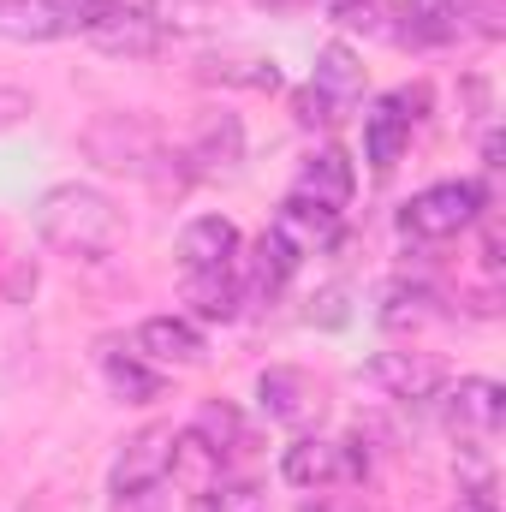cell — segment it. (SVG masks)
<instances>
[{
	"label": "cell",
	"instance_id": "6da1fadb",
	"mask_svg": "<svg viewBox=\"0 0 506 512\" xmlns=\"http://www.w3.org/2000/svg\"><path fill=\"white\" fill-rule=\"evenodd\" d=\"M36 233L66 256H108L120 245V209L90 185H54L36 203Z\"/></svg>",
	"mask_w": 506,
	"mask_h": 512
},
{
	"label": "cell",
	"instance_id": "7a4b0ae2",
	"mask_svg": "<svg viewBox=\"0 0 506 512\" xmlns=\"http://www.w3.org/2000/svg\"><path fill=\"white\" fill-rule=\"evenodd\" d=\"M483 209H489V197H483L477 179H447V185L417 191V197L399 209V227H405L411 239H453V233H465L471 221H483Z\"/></svg>",
	"mask_w": 506,
	"mask_h": 512
},
{
	"label": "cell",
	"instance_id": "3957f363",
	"mask_svg": "<svg viewBox=\"0 0 506 512\" xmlns=\"http://www.w3.org/2000/svg\"><path fill=\"white\" fill-rule=\"evenodd\" d=\"M417 120H429V84L393 90V96H381L376 108L364 114V155H370L376 173H393V161L405 155V143H411V126H417Z\"/></svg>",
	"mask_w": 506,
	"mask_h": 512
},
{
	"label": "cell",
	"instance_id": "277c9868",
	"mask_svg": "<svg viewBox=\"0 0 506 512\" xmlns=\"http://www.w3.org/2000/svg\"><path fill=\"white\" fill-rule=\"evenodd\" d=\"M173 453H179V435L173 429H143V435H131L126 453H120V465H114V495H120V507L131 501H143V495H155L161 483H167V471H173Z\"/></svg>",
	"mask_w": 506,
	"mask_h": 512
},
{
	"label": "cell",
	"instance_id": "5b68a950",
	"mask_svg": "<svg viewBox=\"0 0 506 512\" xmlns=\"http://www.w3.org/2000/svg\"><path fill=\"white\" fill-rule=\"evenodd\" d=\"M280 477L286 483H298V489H328V483H358L364 477V453L346 441V447H334V441H316V435H304V441H292L286 447V459H280Z\"/></svg>",
	"mask_w": 506,
	"mask_h": 512
},
{
	"label": "cell",
	"instance_id": "8992f818",
	"mask_svg": "<svg viewBox=\"0 0 506 512\" xmlns=\"http://www.w3.org/2000/svg\"><path fill=\"white\" fill-rule=\"evenodd\" d=\"M256 399H262V411H268L274 423H286V429H304V423L322 417V387L310 382L304 370H286V364L256 376Z\"/></svg>",
	"mask_w": 506,
	"mask_h": 512
},
{
	"label": "cell",
	"instance_id": "52a82bcc",
	"mask_svg": "<svg viewBox=\"0 0 506 512\" xmlns=\"http://www.w3.org/2000/svg\"><path fill=\"white\" fill-rule=\"evenodd\" d=\"M274 233H280L298 256H316V251H328V245L340 239V209H328V203L292 191V197L280 203V215H274Z\"/></svg>",
	"mask_w": 506,
	"mask_h": 512
},
{
	"label": "cell",
	"instance_id": "ba28073f",
	"mask_svg": "<svg viewBox=\"0 0 506 512\" xmlns=\"http://www.w3.org/2000/svg\"><path fill=\"white\" fill-rule=\"evenodd\" d=\"M441 417H447V429L453 435H495L506 417V393L501 382H483V376H471V382H459L447 399H441Z\"/></svg>",
	"mask_w": 506,
	"mask_h": 512
},
{
	"label": "cell",
	"instance_id": "9c48e42d",
	"mask_svg": "<svg viewBox=\"0 0 506 512\" xmlns=\"http://www.w3.org/2000/svg\"><path fill=\"white\" fill-rule=\"evenodd\" d=\"M364 376L387 393V399H435L441 393V364L423 352H376L364 364Z\"/></svg>",
	"mask_w": 506,
	"mask_h": 512
},
{
	"label": "cell",
	"instance_id": "30bf717a",
	"mask_svg": "<svg viewBox=\"0 0 506 512\" xmlns=\"http://www.w3.org/2000/svg\"><path fill=\"white\" fill-rule=\"evenodd\" d=\"M233 256H239V227H233L227 215H197V221L179 233V262H185V274H221V268H233Z\"/></svg>",
	"mask_w": 506,
	"mask_h": 512
},
{
	"label": "cell",
	"instance_id": "8fae6325",
	"mask_svg": "<svg viewBox=\"0 0 506 512\" xmlns=\"http://www.w3.org/2000/svg\"><path fill=\"white\" fill-rule=\"evenodd\" d=\"M239 161H245V126H239L233 114H215L209 126L197 131V143L185 149V167H191L197 179H221V173H239Z\"/></svg>",
	"mask_w": 506,
	"mask_h": 512
},
{
	"label": "cell",
	"instance_id": "7c38bea8",
	"mask_svg": "<svg viewBox=\"0 0 506 512\" xmlns=\"http://www.w3.org/2000/svg\"><path fill=\"white\" fill-rule=\"evenodd\" d=\"M137 352H143L149 364L191 370V364H203V334H197L185 316H149V322L137 328Z\"/></svg>",
	"mask_w": 506,
	"mask_h": 512
},
{
	"label": "cell",
	"instance_id": "4fadbf2b",
	"mask_svg": "<svg viewBox=\"0 0 506 512\" xmlns=\"http://www.w3.org/2000/svg\"><path fill=\"white\" fill-rule=\"evenodd\" d=\"M0 36L54 42V36H72V12L66 0H0Z\"/></svg>",
	"mask_w": 506,
	"mask_h": 512
},
{
	"label": "cell",
	"instance_id": "5bb4252c",
	"mask_svg": "<svg viewBox=\"0 0 506 512\" xmlns=\"http://www.w3.org/2000/svg\"><path fill=\"white\" fill-rule=\"evenodd\" d=\"M352 161H346V149H334V143H322L316 155H304V167H298V191L304 197H316V203H328V209H340L346 197H352Z\"/></svg>",
	"mask_w": 506,
	"mask_h": 512
},
{
	"label": "cell",
	"instance_id": "9a60e30c",
	"mask_svg": "<svg viewBox=\"0 0 506 512\" xmlns=\"http://www.w3.org/2000/svg\"><path fill=\"white\" fill-rule=\"evenodd\" d=\"M393 42L399 48H441V42H453L459 30H453V18H447V0H399L393 6Z\"/></svg>",
	"mask_w": 506,
	"mask_h": 512
},
{
	"label": "cell",
	"instance_id": "2e32d148",
	"mask_svg": "<svg viewBox=\"0 0 506 512\" xmlns=\"http://www.w3.org/2000/svg\"><path fill=\"white\" fill-rule=\"evenodd\" d=\"M334 108H352L358 96H364V66H358V54L346 48V42H328L322 54H316V78H310Z\"/></svg>",
	"mask_w": 506,
	"mask_h": 512
},
{
	"label": "cell",
	"instance_id": "e0dca14e",
	"mask_svg": "<svg viewBox=\"0 0 506 512\" xmlns=\"http://www.w3.org/2000/svg\"><path fill=\"white\" fill-rule=\"evenodd\" d=\"M191 435H197L215 459H221V453H245V447H251V429H245V417H239L227 399H209V405L191 417Z\"/></svg>",
	"mask_w": 506,
	"mask_h": 512
},
{
	"label": "cell",
	"instance_id": "ac0fdd59",
	"mask_svg": "<svg viewBox=\"0 0 506 512\" xmlns=\"http://www.w3.org/2000/svg\"><path fill=\"white\" fill-rule=\"evenodd\" d=\"M298 262H304V256L292 251V245H286L274 227H268V233L256 239V251H251V286L262 292V298H274V292H280V286L298 274Z\"/></svg>",
	"mask_w": 506,
	"mask_h": 512
},
{
	"label": "cell",
	"instance_id": "d6986e66",
	"mask_svg": "<svg viewBox=\"0 0 506 512\" xmlns=\"http://www.w3.org/2000/svg\"><path fill=\"white\" fill-rule=\"evenodd\" d=\"M90 42H96L102 54H131V60H143V54H155V48H161V18H120V24H96V30H90Z\"/></svg>",
	"mask_w": 506,
	"mask_h": 512
},
{
	"label": "cell",
	"instance_id": "ffe728a7",
	"mask_svg": "<svg viewBox=\"0 0 506 512\" xmlns=\"http://www.w3.org/2000/svg\"><path fill=\"white\" fill-rule=\"evenodd\" d=\"M185 298H191V310H197L203 322H227V316H239V286H233L227 268H221V274H191Z\"/></svg>",
	"mask_w": 506,
	"mask_h": 512
},
{
	"label": "cell",
	"instance_id": "44dd1931",
	"mask_svg": "<svg viewBox=\"0 0 506 512\" xmlns=\"http://www.w3.org/2000/svg\"><path fill=\"white\" fill-rule=\"evenodd\" d=\"M203 84H245V90H280L274 60H203L197 66Z\"/></svg>",
	"mask_w": 506,
	"mask_h": 512
},
{
	"label": "cell",
	"instance_id": "7402d4cb",
	"mask_svg": "<svg viewBox=\"0 0 506 512\" xmlns=\"http://www.w3.org/2000/svg\"><path fill=\"white\" fill-rule=\"evenodd\" d=\"M447 18H453V30H471L483 42L506 36V0H447Z\"/></svg>",
	"mask_w": 506,
	"mask_h": 512
},
{
	"label": "cell",
	"instance_id": "603a6c76",
	"mask_svg": "<svg viewBox=\"0 0 506 512\" xmlns=\"http://www.w3.org/2000/svg\"><path fill=\"white\" fill-rule=\"evenodd\" d=\"M393 6H399V0H328V18H334L340 30L387 36V30H393Z\"/></svg>",
	"mask_w": 506,
	"mask_h": 512
},
{
	"label": "cell",
	"instance_id": "cb8c5ba5",
	"mask_svg": "<svg viewBox=\"0 0 506 512\" xmlns=\"http://www.w3.org/2000/svg\"><path fill=\"white\" fill-rule=\"evenodd\" d=\"M72 30H96V24H120V18H155V0H66Z\"/></svg>",
	"mask_w": 506,
	"mask_h": 512
},
{
	"label": "cell",
	"instance_id": "d4e9b609",
	"mask_svg": "<svg viewBox=\"0 0 506 512\" xmlns=\"http://www.w3.org/2000/svg\"><path fill=\"white\" fill-rule=\"evenodd\" d=\"M108 382H114V393L131 399V405L161 399V376H155V370H143L137 358H108Z\"/></svg>",
	"mask_w": 506,
	"mask_h": 512
},
{
	"label": "cell",
	"instance_id": "484cf974",
	"mask_svg": "<svg viewBox=\"0 0 506 512\" xmlns=\"http://www.w3.org/2000/svg\"><path fill=\"white\" fill-rule=\"evenodd\" d=\"M191 512H262V495L251 483H209L191 495Z\"/></svg>",
	"mask_w": 506,
	"mask_h": 512
},
{
	"label": "cell",
	"instance_id": "4316f807",
	"mask_svg": "<svg viewBox=\"0 0 506 512\" xmlns=\"http://www.w3.org/2000/svg\"><path fill=\"white\" fill-rule=\"evenodd\" d=\"M429 304H435V298H429L423 286H411V292L399 286V292L387 298V310H381V322H387V328H417V322H429Z\"/></svg>",
	"mask_w": 506,
	"mask_h": 512
},
{
	"label": "cell",
	"instance_id": "83f0119b",
	"mask_svg": "<svg viewBox=\"0 0 506 512\" xmlns=\"http://www.w3.org/2000/svg\"><path fill=\"white\" fill-rule=\"evenodd\" d=\"M292 120L316 131V126H334V120H340V108H334V102H328V96L310 84V90H298V96H292Z\"/></svg>",
	"mask_w": 506,
	"mask_h": 512
},
{
	"label": "cell",
	"instance_id": "f1b7e54d",
	"mask_svg": "<svg viewBox=\"0 0 506 512\" xmlns=\"http://www.w3.org/2000/svg\"><path fill=\"white\" fill-rule=\"evenodd\" d=\"M310 322H322V328H340V322H346V292H340V286H328V292L310 304Z\"/></svg>",
	"mask_w": 506,
	"mask_h": 512
},
{
	"label": "cell",
	"instance_id": "f546056e",
	"mask_svg": "<svg viewBox=\"0 0 506 512\" xmlns=\"http://www.w3.org/2000/svg\"><path fill=\"white\" fill-rule=\"evenodd\" d=\"M24 114H30V96H24V90H0V131L18 126Z\"/></svg>",
	"mask_w": 506,
	"mask_h": 512
},
{
	"label": "cell",
	"instance_id": "4dcf8cb0",
	"mask_svg": "<svg viewBox=\"0 0 506 512\" xmlns=\"http://www.w3.org/2000/svg\"><path fill=\"white\" fill-rule=\"evenodd\" d=\"M453 512H495V495H489V489H471V495H459Z\"/></svg>",
	"mask_w": 506,
	"mask_h": 512
},
{
	"label": "cell",
	"instance_id": "1f68e13d",
	"mask_svg": "<svg viewBox=\"0 0 506 512\" xmlns=\"http://www.w3.org/2000/svg\"><path fill=\"white\" fill-rule=\"evenodd\" d=\"M256 6H292V0H256Z\"/></svg>",
	"mask_w": 506,
	"mask_h": 512
}]
</instances>
